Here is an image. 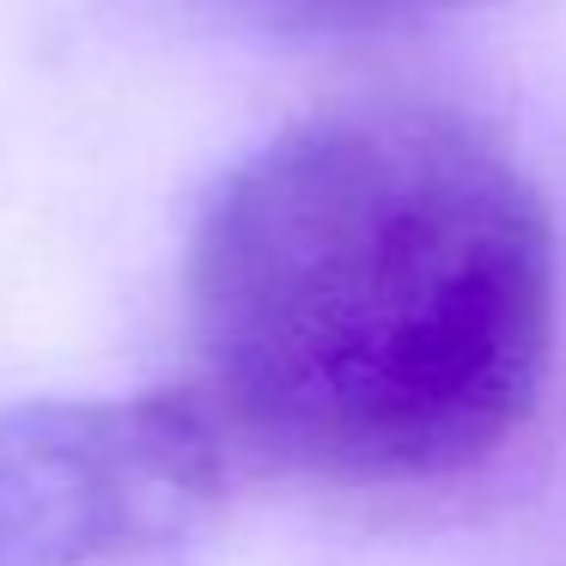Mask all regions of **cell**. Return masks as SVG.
Here are the masks:
<instances>
[{"mask_svg":"<svg viewBox=\"0 0 566 566\" xmlns=\"http://www.w3.org/2000/svg\"><path fill=\"white\" fill-rule=\"evenodd\" d=\"M232 444L208 390L0 408V566H111L171 548L220 505Z\"/></svg>","mask_w":566,"mask_h":566,"instance_id":"obj_2","label":"cell"},{"mask_svg":"<svg viewBox=\"0 0 566 566\" xmlns=\"http://www.w3.org/2000/svg\"><path fill=\"white\" fill-rule=\"evenodd\" d=\"M554 220L475 116L335 104L208 196L189 311L238 444L342 488L500 457L554 366Z\"/></svg>","mask_w":566,"mask_h":566,"instance_id":"obj_1","label":"cell"},{"mask_svg":"<svg viewBox=\"0 0 566 566\" xmlns=\"http://www.w3.org/2000/svg\"><path fill=\"white\" fill-rule=\"evenodd\" d=\"M238 19L286 38H371V31H402L420 19H439L469 0H220Z\"/></svg>","mask_w":566,"mask_h":566,"instance_id":"obj_3","label":"cell"}]
</instances>
